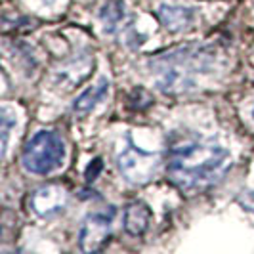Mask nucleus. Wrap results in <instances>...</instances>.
<instances>
[{
	"label": "nucleus",
	"instance_id": "nucleus-1",
	"mask_svg": "<svg viewBox=\"0 0 254 254\" xmlns=\"http://www.w3.org/2000/svg\"><path fill=\"white\" fill-rule=\"evenodd\" d=\"M229 166V151L210 140H182L170 147L166 157L168 178L186 193H197L214 186Z\"/></svg>",
	"mask_w": 254,
	"mask_h": 254
},
{
	"label": "nucleus",
	"instance_id": "nucleus-2",
	"mask_svg": "<svg viewBox=\"0 0 254 254\" xmlns=\"http://www.w3.org/2000/svg\"><path fill=\"white\" fill-rule=\"evenodd\" d=\"M65 161V141L54 130H40L27 141L21 163L23 168L37 176H48L60 170Z\"/></svg>",
	"mask_w": 254,
	"mask_h": 254
},
{
	"label": "nucleus",
	"instance_id": "nucleus-3",
	"mask_svg": "<svg viewBox=\"0 0 254 254\" xmlns=\"http://www.w3.org/2000/svg\"><path fill=\"white\" fill-rule=\"evenodd\" d=\"M208 54L203 50L191 52L186 50L182 54H170L161 65L157 64V80L159 86L166 92H176V90L191 88L197 80L199 73H206L203 62L206 60Z\"/></svg>",
	"mask_w": 254,
	"mask_h": 254
},
{
	"label": "nucleus",
	"instance_id": "nucleus-4",
	"mask_svg": "<svg viewBox=\"0 0 254 254\" xmlns=\"http://www.w3.org/2000/svg\"><path fill=\"white\" fill-rule=\"evenodd\" d=\"M161 166V157L159 153L143 151L140 149L132 138L127 140V147L117 155V168L125 176L127 182L134 186H143L151 182Z\"/></svg>",
	"mask_w": 254,
	"mask_h": 254
},
{
	"label": "nucleus",
	"instance_id": "nucleus-5",
	"mask_svg": "<svg viewBox=\"0 0 254 254\" xmlns=\"http://www.w3.org/2000/svg\"><path fill=\"white\" fill-rule=\"evenodd\" d=\"M113 206H109L105 210L92 212L84 218V222L80 226V233H78V245L84 253H96L109 241L111 228H113Z\"/></svg>",
	"mask_w": 254,
	"mask_h": 254
},
{
	"label": "nucleus",
	"instance_id": "nucleus-6",
	"mask_svg": "<svg viewBox=\"0 0 254 254\" xmlns=\"http://www.w3.org/2000/svg\"><path fill=\"white\" fill-rule=\"evenodd\" d=\"M69 201V193L60 184H48L31 193L29 208L40 218H52L64 212Z\"/></svg>",
	"mask_w": 254,
	"mask_h": 254
},
{
	"label": "nucleus",
	"instance_id": "nucleus-7",
	"mask_svg": "<svg viewBox=\"0 0 254 254\" xmlns=\"http://www.w3.org/2000/svg\"><path fill=\"white\" fill-rule=\"evenodd\" d=\"M153 212L151 208L143 201H132L125 208V216H123V226L125 231L132 237H141L149 226H151Z\"/></svg>",
	"mask_w": 254,
	"mask_h": 254
},
{
	"label": "nucleus",
	"instance_id": "nucleus-8",
	"mask_svg": "<svg viewBox=\"0 0 254 254\" xmlns=\"http://www.w3.org/2000/svg\"><path fill=\"white\" fill-rule=\"evenodd\" d=\"M157 17L161 19V23L165 25L166 31L180 33V31H184V29H188L191 25L193 12H191L190 8H184V6H168V4H163L157 10Z\"/></svg>",
	"mask_w": 254,
	"mask_h": 254
},
{
	"label": "nucleus",
	"instance_id": "nucleus-9",
	"mask_svg": "<svg viewBox=\"0 0 254 254\" xmlns=\"http://www.w3.org/2000/svg\"><path fill=\"white\" fill-rule=\"evenodd\" d=\"M109 92V80L107 78H100L94 86H90L88 90H84L73 103V111L76 115H86L90 113L100 102H103V98Z\"/></svg>",
	"mask_w": 254,
	"mask_h": 254
},
{
	"label": "nucleus",
	"instance_id": "nucleus-10",
	"mask_svg": "<svg viewBox=\"0 0 254 254\" xmlns=\"http://www.w3.org/2000/svg\"><path fill=\"white\" fill-rule=\"evenodd\" d=\"M125 2L123 0H107L100 10V21H102L105 33H115L121 23L125 21Z\"/></svg>",
	"mask_w": 254,
	"mask_h": 254
},
{
	"label": "nucleus",
	"instance_id": "nucleus-11",
	"mask_svg": "<svg viewBox=\"0 0 254 254\" xmlns=\"http://www.w3.org/2000/svg\"><path fill=\"white\" fill-rule=\"evenodd\" d=\"M90 67H92V62H90L88 58H82L80 62H73L71 65H67V67H64L60 71V82L67 84V88L75 86V84H78L84 76L88 75Z\"/></svg>",
	"mask_w": 254,
	"mask_h": 254
},
{
	"label": "nucleus",
	"instance_id": "nucleus-12",
	"mask_svg": "<svg viewBox=\"0 0 254 254\" xmlns=\"http://www.w3.org/2000/svg\"><path fill=\"white\" fill-rule=\"evenodd\" d=\"M15 127V113L10 107H2V157H6L8 151V140H10V130Z\"/></svg>",
	"mask_w": 254,
	"mask_h": 254
},
{
	"label": "nucleus",
	"instance_id": "nucleus-13",
	"mask_svg": "<svg viewBox=\"0 0 254 254\" xmlns=\"http://www.w3.org/2000/svg\"><path fill=\"white\" fill-rule=\"evenodd\" d=\"M102 170H103L102 159H94V161H92V163L86 166V172H84V176H86V180H88V182H94V180H96L98 176H100V174H102Z\"/></svg>",
	"mask_w": 254,
	"mask_h": 254
},
{
	"label": "nucleus",
	"instance_id": "nucleus-14",
	"mask_svg": "<svg viewBox=\"0 0 254 254\" xmlns=\"http://www.w3.org/2000/svg\"><path fill=\"white\" fill-rule=\"evenodd\" d=\"M42 2H48V4H52V2H54V0H42Z\"/></svg>",
	"mask_w": 254,
	"mask_h": 254
},
{
	"label": "nucleus",
	"instance_id": "nucleus-15",
	"mask_svg": "<svg viewBox=\"0 0 254 254\" xmlns=\"http://www.w3.org/2000/svg\"><path fill=\"white\" fill-rule=\"evenodd\" d=\"M253 117H254V109H253Z\"/></svg>",
	"mask_w": 254,
	"mask_h": 254
}]
</instances>
